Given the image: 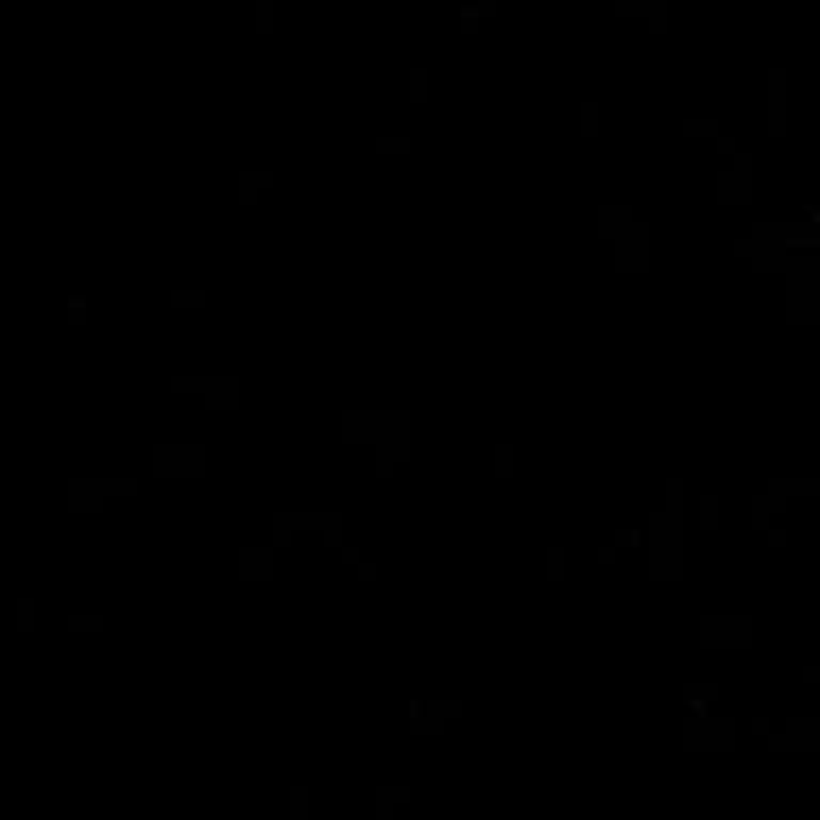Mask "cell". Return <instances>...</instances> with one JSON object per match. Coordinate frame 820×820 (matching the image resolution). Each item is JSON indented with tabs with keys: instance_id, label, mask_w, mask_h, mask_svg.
<instances>
[{
	"instance_id": "obj_1",
	"label": "cell",
	"mask_w": 820,
	"mask_h": 820,
	"mask_svg": "<svg viewBox=\"0 0 820 820\" xmlns=\"http://www.w3.org/2000/svg\"><path fill=\"white\" fill-rule=\"evenodd\" d=\"M615 13H624V17H641V13H654V0H620V5H615Z\"/></svg>"
}]
</instances>
